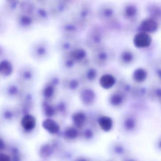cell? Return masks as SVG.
Returning <instances> with one entry per match:
<instances>
[{"label":"cell","mask_w":161,"mask_h":161,"mask_svg":"<svg viewBox=\"0 0 161 161\" xmlns=\"http://www.w3.org/2000/svg\"><path fill=\"white\" fill-rule=\"evenodd\" d=\"M21 125L26 131H31L35 128L36 120L33 116L27 114L22 117Z\"/></svg>","instance_id":"cell-10"},{"label":"cell","mask_w":161,"mask_h":161,"mask_svg":"<svg viewBox=\"0 0 161 161\" xmlns=\"http://www.w3.org/2000/svg\"><path fill=\"white\" fill-rule=\"evenodd\" d=\"M152 43L150 36L147 33L140 32L136 34L133 38V44L136 47L144 48L149 47Z\"/></svg>","instance_id":"cell-7"},{"label":"cell","mask_w":161,"mask_h":161,"mask_svg":"<svg viewBox=\"0 0 161 161\" xmlns=\"http://www.w3.org/2000/svg\"><path fill=\"white\" fill-rule=\"evenodd\" d=\"M53 149L49 145H43L40 149V154L42 157H49L52 153Z\"/></svg>","instance_id":"cell-22"},{"label":"cell","mask_w":161,"mask_h":161,"mask_svg":"<svg viewBox=\"0 0 161 161\" xmlns=\"http://www.w3.org/2000/svg\"><path fill=\"white\" fill-rule=\"evenodd\" d=\"M133 55L129 51L124 52L121 54V58L123 62L126 63H130L133 60Z\"/></svg>","instance_id":"cell-26"},{"label":"cell","mask_w":161,"mask_h":161,"mask_svg":"<svg viewBox=\"0 0 161 161\" xmlns=\"http://www.w3.org/2000/svg\"><path fill=\"white\" fill-rule=\"evenodd\" d=\"M64 64L66 67H71L73 65V62H72V60H67L64 62Z\"/></svg>","instance_id":"cell-33"},{"label":"cell","mask_w":161,"mask_h":161,"mask_svg":"<svg viewBox=\"0 0 161 161\" xmlns=\"http://www.w3.org/2000/svg\"><path fill=\"white\" fill-rule=\"evenodd\" d=\"M130 161H132V160H130Z\"/></svg>","instance_id":"cell-39"},{"label":"cell","mask_w":161,"mask_h":161,"mask_svg":"<svg viewBox=\"0 0 161 161\" xmlns=\"http://www.w3.org/2000/svg\"><path fill=\"white\" fill-rule=\"evenodd\" d=\"M78 135L79 131L74 128H68L64 132L65 137L68 139H74L78 136Z\"/></svg>","instance_id":"cell-21"},{"label":"cell","mask_w":161,"mask_h":161,"mask_svg":"<svg viewBox=\"0 0 161 161\" xmlns=\"http://www.w3.org/2000/svg\"><path fill=\"white\" fill-rule=\"evenodd\" d=\"M85 137L87 138H90L92 137L93 136V133H92V131L91 130H86L85 132Z\"/></svg>","instance_id":"cell-34"},{"label":"cell","mask_w":161,"mask_h":161,"mask_svg":"<svg viewBox=\"0 0 161 161\" xmlns=\"http://www.w3.org/2000/svg\"><path fill=\"white\" fill-rule=\"evenodd\" d=\"M86 55V52L84 50L81 49L73 51L70 54V56L72 58L77 60H82L85 57Z\"/></svg>","instance_id":"cell-23"},{"label":"cell","mask_w":161,"mask_h":161,"mask_svg":"<svg viewBox=\"0 0 161 161\" xmlns=\"http://www.w3.org/2000/svg\"><path fill=\"white\" fill-rule=\"evenodd\" d=\"M9 27L8 20L0 12V36L4 35L7 32Z\"/></svg>","instance_id":"cell-18"},{"label":"cell","mask_w":161,"mask_h":161,"mask_svg":"<svg viewBox=\"0 0 161 161\" xmlns=\"http://www.w3.org/2000/svg\"><path fill=\"white\" fill-rule=\"evenodd\" d=\"M97 71L95 69H89L87 73V79L90 80H94L97 77Z\"/></svg>","instance_id":"cell-28"},{"label":"cell","mask_w":161,"mask_h":161,"mask_svg":"<svg viewBox=\"0 0 161 161\" xmlns=\"http://www.w3.org/2000/svg\"><path fill=\"white\" fill-rule=\"evenodd\" d=\"M37 6L32 14L36 25L46 26L50 21L51 18L47 8L48 2L41 1H36Z\"/></svg>","instance_id":"cell-3"},{"label":"cell","mask_w":161,"mask_h":161,"mask_svg":"<svg viewBox=\"0 0 161 161\" xmlns=\"http://www.w3.org/2000/svg\"><path fill=\"white\" fill-rule=\"evenodd\" d=\"M99 57L101 60H105L107 58V54L105 53H101L99 55Z\"/></svg>","instance_id":"cell-36"},{"label":"cell","mask_w":161,"mask_h":161,"mask_svg":"<svg viewBox=\"0 0 161 161\" xmlns=\"http://www.w3.org/2000/svg\"><path fill=\"white\" fill-rule=\"evenodd\" d=\"M45 83L51 85L57 88V86L60 84V79L55 74H49L46 76Z\"/></svg>","instance_id":"cell-20"},{"label":"cell","mask_w":161,"mask_h":161,"mask_svg":"<svg viewBox=\"0 0 161 161\" xmlns=\"http://www.w3.org/2000/svg\"><path fill=\"white\" fill-rule=\"evenodd\" d=\"M16 28L22 32H28L33 29L36 24L32 15L19 11L14 19Z\"/></svg>","instance_id":"cell-4"},{"label":"cell","mask_w":161,"mask_h":161,"mask_svg":"<svg viewBox=\"0 0 161 161\" xmlns=\"http://www.w3.org/2000/svg\"><path fill=\"white\" fill-rule=\"evenodd\" d=\"M3 117L6 119H11V118L14 117V113L12 110L9 109H6L4 110L3 113Z\"/></svg>","instance_id":"cell-29"},{"label":"cell","mask_w":161,"mask_h":161,"mask_svg":"<svg viewBox=\"0 0 161 161\" xmlns=\"http://www.w3.org/2000/svg\"><path fill=\"white\" fill-rule=\"evenodd\" d=\"M38 69L31 64L20 66L17 70L15 80L25 88H34L38 80Z\"/></svg>","instance_id":"cell-1"},{"label":"cell","mask_w":161,"mask_h":161,"mask_svg":"<svg viewBox=\"0 0 161 161\" xmlns=\"http://www.w3.org/2000/svg\"><path fill=\"white\" fill-rule=\"evenodd\" d=\"M86 115L82 112H77L72 115L73 123L77 127L80 128L83 125L86 120Z\"/></svg>","instance_id":"cell-17"},{"label":"cell","mask_w":161,"mask_h":161,"mask_svg":"<svg viewBox=\"0 0 161 161\" xmlns=\"http://www.w3.org/2000/svg\"><path fill=\"white\" fill-rule=\"evenodd\" d=\"M19 1H5L0 8V12L9 20H14L19 12Z\"/></svg>","instance_id":"cell-6"},{"label":"cell","mask_w":161,"mask_h":161,"mask_svg":"<svg viewBox=\"0 0 161 161\" xmlns=\"http://www.w3.org/2000/svg\"><path fill=\"white\" fill-rule=\"evenodd\" d=\"M0 77H1V75H0Z\"/></svg>","instance_id":"cell-40"},{"label":"cell","mask_w":161,"mask_h":161,"mask_svg":"<svg viewBox=\"0 0 161 161\" xmlns=\"http://www.w3.org/2000/svg\"><path fill=\"white\" fill-rule=\"evenodd\" d=\"M124 125H125V128L127 130H130L134 128L135 126V123L134 120L133 119H128L125 121Z\"/></svg>","instance_id":"cell-27"},{"label":"cell","mask_w":161,"mask_h":161,"mask_svg":"<svg viewBox=\"0 0 161 161\" xmlns=\"http://www.w3.org/2000/svg\"><path fill=\"white\" fill-rule=\"evenodd\" d=\"M29 53L30 57L33 60L37 63H43L49 58L51 54L50 45L45 38H39L31 44Z\"/></svg>","instance_id":"cell-2"},{"label":"cell","mask_w":161,"mask_h":161,"mask_svg":"<svg viewBox=\"0 0 161 161\" xmlns=\"http://www.w3.org/2000/svg\"><path fill=\"white\" fill-rule=\"evenodd\" d=\"M42 108L44 113L47 116H53L55 114V108L49 103L48 101L44 100L42 103Z\"/></svg>","instance_id":"cell-19"},{"label":"cell","mask_w":161,"mask_h":161,"mask_svg":"<svg viewBox=\"0 0 161 161\" xmlns=\"http://www.w3.org/2000/svg\"><path fill=\"white\" fill-rule=\"evenodd\" d=\"M36 6L37 4L36 1L29 0L22 1L19 3V11L32 15Z\"/></svg>","instance_id":"cell-9"},{"label":"cell","mask_w":161,"mask_h":161,"mask_svg":"<svg viewBox=\"0 0 161 161\" xmlns=\"http://www.w3.org/2000/svg\"><path fill=\"white\" fill-rule=\"evenodd\" d=\"M104 14L106 16H111L113 14V11L111 9H107L104 11Z\"/></svg>","instance_id":"cell-35"},{"label":"cell","mask_w":161,"mask_h":161,"mask_svg":"<svg viewBox=\"0 0 161 161\" xmlns=\"http://www.w3.org/2000/svg\"><path fill=\"white\" fill-rule=\"evenodd\" d=\"M5 147V143L2 138H0V150L4 149Z\"/></svg>","instance_id":"cell-37"},{"label":"cell","mask_w":161,"mask_h":161,"mask_svg":"<svg viewBox=\"0 0 161 161\" xmlns=\"http://www.w3.org/2000/svg\"><path fill=\"white\" fill-rule=\"evenodd\" d=\"M133 78L134 80L136 82H143L147 79V71L142 68L137 69L134 71Z\"/></svg>","instance_id":"cell-16"},{"label":"cell","mask_w":161,"mask_h":161,"mask_svg":"<svg viewBox=\"0 0 161 161\" xmlns=\"http://www.w3.org/2000/svg\"><path fill=\"white\" fill-rule=\"evenodd\" d=\"M123 102V98L121 95L118 94H115L112 95L110 98V103L114 106H118Z\"/></svg>","instance_id":"cell-24"},{"label":"cell","mask_w":161,"mask_h":161,"mask_svg":"<svg viewBox=\"0 0 161 161\" xmlns=\"http://www.w3.org/2000/svg\"><path fill=\"white\" fill-rule=\"evenodd\" d=\"M137 13V8L134 5H130L125 8V14L128 18L135 16Z\"/></svg>","instance_id":"cell-25"},{"label":"cell","mask_w":161,"mask_h":161,"mask_svg":"<svg viewBox=\"0 0 161 161\" xmlns=\"http://www.w3.org/2000/svg\"><path fill=\"white\" fill-rule=\"evenodd\" d=\"M158 23L153 19L148 18L144 19L141 22L140 28L144 32L153 33L158 29Z\"/></svg>","instance_id":"cell-8"},{"label":"cell","mask_w":161,"mask_h":161,"mask_svg":"<svg viewBox=\"0 0 161 161\" xmlns=\"http://www.w3.org/2000/svg\"><path fill=\"white\" fill-rule=\"evenodd\" d=\"M79 85L78 81L76 80H71L69 82V87L70 89H75L77 88V86Z\"/></svg>","instance_id":"cell-31"},{"label":"cell","mask_w":161,"mask_h":161,"mask_svg":"<svg viewBox=\"0 0 161 161\" xmlns=\"http://www.w3.org/2000/svg\"><path fill=\"white\" fill-rule=\"evenodd\" d=\"M0 161H11V158L7 154L0 153Z\"/></svg>","instance_id":"cell-30"},{"label":"cell","mask_w":161,"mask_h":161,"mask_svg":"<svg viewBox=\"0 0 161 161\" xmlns=\"http://www.w3.org/2000/svg\"><path fill=\"white\" fill-rule=\"evenodd\" d=\"M115 78L111 74H106L103 75L99 80V84L102 88L109 89L113 87L115 84Z\"/></svg>","instance_id":"cell-13"},{"label":"cell","mask_w":161,"mask_h":161,"mask_svg":"<svg viewBox=\"0 0 161 161\" xmlns=\"http://www.w3.org/2000/svg\"><path fill=\"white\" fill-rule=\"evenodd\" d=\"M76 161H87L84 158H79V159H77Z\"/></svg>","instance_id":"cell-38"},{"label":"cell","mask_w":161,"mask_h":161,"mask_svg":"<svg viewBox=\"0 0 161 161\" xmlns=\"http://www.w3.org/2000/svg\"><path fill=\"white\" fill-rule=\"evenodd\" d=\"M42 127L47 131L52 134L58 133L60 130V127L58 123L53 119H47L43 121Z\"/></svg>","instance_id":"cell-11"},{"label":"cell","mask_w":161,"mask_h":161,"mask_svg":"<svg viewBox=\"0 0 161 161\" xmlns=\"http://www.w3.org/2000/svg\"><path fill=\"white\" fill-rule=\"evenodd\" d=\"M56 87L44 83L41 89V95L44 100L48 101L53 97L56 92Z\"/></svg>","instance_id":"cell-12"},{"label":"cell","mask_w":161,"mask_h":161,"mask_svg":"<svg viewBox=\"0 0 161 161\" xmlns=\"http://www.w3.org/2000/svg\"><path fill=\"white\" fill-rule=\"evenodd\" d=\"M98 122L100 127L104 131H109L113 127V120L109 117L106 116L101 117L99 119Z\"/></svg>","instance_id":"cell-15"},{"label":"cell","mask_w":161,"mask_h":161,"mask_svg":"<svg viewBox=\"0 0 161 161\" xmlns=\"http://www.w3.org/2000/svg\"><path fill=\"white\" fill-rule=\"evenodd\" d=\"M13 153L14 161H20L18 150L16 149H14L13 150Z\"/></svg>","instance_id":"cell-32"},{"label":"cell","mask_w":161,"mask_h":161,"mask_svg":"<svg viewBox=\"0 0 161 161\" xmlns=\"http://www.w3.org/2000/svg\"><path fill=\"white\" fill-rule=\"evenodd\" d=\"M96 98V95L93 90L89 88L84 89L80 93V99L82 102L86 105L93 103Z\"/></svg>","instance_id":"cell-14"},{"label":"cell","mask_w":161,"mask_h":161,"mask_svg":"<svg viewBox=\"0 0 161 161\" xmlns=\"http://www.w3.org/2000/svg\"><path fill=\"white\" fill-rule=\"evenodd\" d=\"M23 88L15 79L5 83L0 89L4 97L9 99H18Z\"/></svg>","instance_id":"cell-5"}]
</instances>
